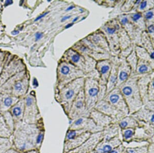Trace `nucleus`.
Returning <instances> with one entry per match:
<instances>
[{
    "label": "nucleus",
    "instance_id": "obj_1",
    "mask_svg": "<svg viewBox=\"0 0 154 153\" xmlns=\"http://www.w3.org/2000/svg\"><path fill=\"white\" fill-rule=\"evenodd\" d=\"M60 60L71 63L84 72L87 76L97 79L99 78L96 70V60L86 55L81 54L72 48H69L64 52Z\"/></svg>",
    "mask_w": 154,
    "mask_h": 153
},
{
    "label": "nucleus",
    "instance_id": "obj_2",
    "mask_svg": "<svg viewBox=\"0 0 154 153\" xmlns=\"http://www.w3.org/2000/svg\"><path fill=\"white\" fill-rule=\"evenodd\" d=\"M85 78H80L55 89V99L68 115L72 104L81 91L83 89Z\"/></svg>",
    "mask_w": 154,
    "mask_h": 153
},
{
    "label": "nucleus",
    "instance_id": "obj_3",
    "mask_svg": "<svg viewBox=\"0 0 154 153\" xmlns=\"http://www.w3.org/2000/svg\"><path fill=\"white\" fill-rule=\"evenodd\" d=\"M138 76H131L119 87L128 105L129 113L131 114L138 111L143 104L138 85Z\"/></svg>",
    "mask_w": 154,
    "mask_h": 153
},
{
    "label": "nucleus",
    "instance_id": "obj_4",
    "mask_svg": "<svg viewBox=\"0 0 154 153\" xmlns=\"http://www.w3.org/2000/svg\"><path fill=\"white\" fill-rule=\"evenodd\" d=\"M86 74L71 63L59 60L57 67V82L55 89H59L65 84L80 78H86Z\"/></svg>",
    "mask_w": 154,
    "mask_h": 153
},
{
    "label": "nucleus",
    "instance_id": "obj_5",
    "mask_svg": "<svg viewBox=\"0 0 154 153\" xmlns=\"http://www.w3.org/2000/svg\"><path fill=\"white\" fill-rule=\"evenodd\" d=\"M121 27L118 20L114 19L107 21L99 28L106 38L110 54H118L121 51L119 42V30Z\"/></svg>",
    "mask_w": 154,
    "mask_h": 153
},
{
    "label": "nucleus",
    "instance_id": "obj_6",
    "mask_svg": "<svg viewBox=\"0 0 154 153\" xmlns=\"http://www.w3.org/2000/svg\"><path fill=\"white\" fill-rule=\"evenodd\" d=\"M99 88V79L89 76L85 78L83 92L86 107L89 111L95 108L98 102Z\"/></svg>",
    "mask_w": 154,
    "mask_h": 153
},
{
    "label": "nucleus",
    "instance_id": "obj_7",
    "mask_svg": "<svg viewBox=\"0 0 154 153\" xmlns=\"http://www.w3.org/2000/svg\"><path fill=\"white\" fill-rule=\"evenodd\" d=\"M89 114L90 111L86 107L83 89L72 103L68 116L70 119L75 120L81 117H89Z\"/></svg>",
    "mask_w": 154,
    "mask_h": 153
},
{
    "label": "nucleus",
    "instance_id": "obj_8",
    "mask_svg": "<svg viewBox=\"0 0 154 153\" xmlns=\"http://www.w3.org/2000/svg\"><path fill=\"white\" fill-rule=\"evenodd\" d=\"M104 100L125 114H129L128 105L119 88H115L107 94Z\"/></svg>",
    "mask_w": 154,
    "mask_h": 153
},
{
    "label": "nucleus",
    "instance_id": "obj_9",
    "mask_svg": "<svg viewBox=\"0 0 154 153\" xmlns=\"http://www.w3.org/2000/svg\"><path fill=\"white\" fill-rule=\"evenodd\" d=\"M94 108L112 118L113 120H120L121 119L126 116V114L119 111V110L116 109L104 100L99 101Z\"/></svg>",
    "mask_w": 154,
    "mask_h": 153
},
{
    "label": "nucleus",
    "instance_id": "obj_10",
    "mask_svg": "<svg viewBox=\"0 0 154 153\" xmlns=\"http://www.w3.org/2000/svg\"><path fill=\"white\" fill-rule=\"evenodd\" d=\"M112 67V62L110 59H103L97 62L96 70L99 74L100 84L106 85Z\"/></svg>",
    "mask_w": 154,
    "mask_h": 153
},
{
    "label": "nucleus",
    "instance_id": "obj_11",
    "mask_svg": "<svg viewBox=\"0 0 154 153\" xmlns=\"http://www.w3.org/2000/svg\"><path fill=\"white\" fill-rule=\"evenodd\" d=\"M71 48L75 49L78 52L81 54L86 55L94 59L97 62L103 59H109L111 58V54L110 53L101 54L97 53L88 48L82 41L79 40L72 46Z\"/></svg>",
    "mask_w": 154,
    "mask_h": 153
},
{
    "label": "nucleus",
    "instance_id": "obj_12",
    "mask_svg": "<svg viewBox=\"0 0 154 153\" xmlns=\"http://www.w3.org/2000/svg\"><path fill=\"white\" fill-rule=\"evenodd\" d=\"M118 63L117 83L116 88H119L121 84L129 79L131 75V69L126 62L125 58H121Z\"/></svg>",
    "mask_w": 154,
    "mask_h": 153
},
{
    "label": "nucleus",
    "instance_id": "obj_13",
    "mask_svg": "<svg viewBox=\"0 0 154 153\" xmlns=\"http://www.w3.org/2000/svg\"><path fill=\"white\" fill-rule=\"evenodd\" d=\"M85 38L94 45L110 53L106 38L99 29L90 33Z\"/></svg>",
    "mask_w": 154,
    "mask_h": 153
},
{
    "label": "nucleus",
    "instance_id": "obj_14",
    "mask_svg": "<svg viewBox=\"0 0 154 153\" xmlns=\"http://www.w3.org/2000/svg\"><path fill=\"white\" fill-rule=\"evenodd\" d=\"M89 117L94 121L97 126L100 128L109 125L113 120L112 118L97 110L95 108L90 111Z\"/></svg>",
    "mask_w": 154,
    "mask_h": 153
},
{
    "label": "nucleus",
    "instance_id": "obj_15",
    "mask_svg": "<svg viewBox=\"0 0 154 153\" xmlns=\"http://www.w3.org/2000/svg\"><path fill=\"white\" fill-rule=\"evenodd\" d=\"M112 62V69L106 85L107 89L106 94L116 88L117 83V68L118 63L114 62L113 61Z\"/></svg>",
    "mask_w": 154,
    "mask_h": 153
},
{
    "label": "nucleus",
    "instance_id": "obj_16",
    "mask_svg": "<svg viewBox=\"0 0 154 153\" xmlns=\"http://www.w3.org/2000/svg\"><path fill=\"white\" fill-rule=\"evenodd\" d=\"M121 142L119 139H112L102 143L101 146H98L97 150V153H109L115 148H117L121 144Z\"/></svg>",
    "mask_w": 154,
    "mask_h": 153
},
{
    "label": "nucleus",
    "instance_id": "obj_17",
    "mask_svg": "<svg viewBox=\"0 0 154 153\" xmlns=\"http://www.w3.org/2000/svg\"><path fill=\"white\" fill-rule=\"evenodd\" d=\"M29 84V78L27 75H25L22 79L17 81L14 86V91L18 95H22L26 92Z\"/></svg>",
    "mask_w": 154,
    "mask_h": 153
},
{
    "label": "nucleus",
    "instance_id": "obj_18",
    "mask_svg": "<svg viewBox=\"0 0 154 153\" xmlns=\"http://www.w3.org/2000/svg\"><path fill=\"white\" fill-rule=\"evenodd\" d=\"M119 125L122 129H135L139 125V123L133 116H125L119 120Z\"/></svg>",
    "mask_w": 154,
    "mask_h": 153
},
{
    "label": "nucleus",
    "instance_id": "obj_19",
    "mask_svg": "<svg viewBox=\"0 0 154 153\" xmlns=\"http://www.w3.org/2000/svg\"><path fill=\"white\" fill-rule=\"evenodd\" d=\"M135 49L137 56L139 59H141L142 60L147 62L151 65L152 67H153V65H154V60H152L148 52L146 51V49L138 46H136Z\"/></svg>",
    "mask_w": 154,
    "mask_h": 153
},
{
    "label": "nucleus",
    "instance_id": "obj_20",
    "mask_svg": "<svg viewBox=\"0 0 154 153\" xmlns=\"http://www.w3.org/2000/svg\"><path fill=\"white\" fill-rule=\"evenodd\" d=\"M151 67V65L147 62L141 59H138L136 72L137 74H142L150 72L152 70Z\"/></svg>",
    "mask_w": 154,
    "mask_h": 153
},
{
    "label": "nucleus",
    "instance_id": "obj_21",
    "mask_svg": "<svg viewBox=\"0 0 154 153\" xmlns=\"http://www.w3.org/2000/svg\"><path fill=\"white\" fill-rule=\"evenodd\" d=\"M143 113H140V111H137L136 113H133L134 116H136V117L140 119L142 117L143 119L144 120H146L147 122L149 124H152V126H154V111H143Z\"/></svg>",
    "mask_w": 154,
    "mask_h": 153
},
{
    "label": "nucleus",
    "instance_id": "obj_22",
    "mask_svg": "<svg viewBox=\"0 0 154 153\" xmlns=\"http://www.w3.org/2000/svg\"><path fill=\"white\" fill-rule=\"evenodd\" d=\"M126 62L131 68V73H134L136 70L137 65L138 61V58L137 56L135 49H133L131 53L126 58Z\"/></svg>",
    "mask_w": 154,
    "mask_h": 153
},
{
    "label": "nucleus",
    "instance_id": "obj_23",
    "mask_svg": "<svg viewBox=\"0 0 154 153\" xmlns=\"http://www.w3.org/2000/svg\"><path fill=\"white\" fill-rule=\"evenodd\" d=\"M25 102L22 100L19 102L16 106H14L12 109V114L13 116L18 119L21 120L23 117L24 112Z\"/></svg>",
    "mask_w": 154,
    "mask_h": 153
},
{
    "label": "nucleus",
    "instance_id": "obj_24",
    "mask_svg": "<svg viewBox=\"0 0 154 153\" xmlns=\"http://www.w3.org/2000/svg\"><path fill=\"white\" fill-rule=\"evenodd\" d=\"M130 21L133 24L138 25L139 27H143V19H142V14L141 12H136L131 14H129Z\"/></svg>",
    "mask_w": 154,
    "mask_h": 153
},
{
    "label": "nucleus",
    "instance_id": "obj_25",
    "mask_svg": "<svg viewBox=\"0 0 154 153\" xmlns=\"http://www.w3.org/2000/svg\"><path fill=\"white\" fill-rule=\"evenodd\" d=\"M11 135V132L7 124L4 120L0 119V137H8Z\"/></svg>",
    "mask_w": 154,
    "mask_h": 153
},
{
    "label": "nucleus",
    "instance_id": "obj_26",
    "mask_svg": "<svg viewBox=\"0 0 154 153\" xmlns=\"http://www.w3.org/2000/svg\"><path fill=\"white\" fill-rule=\"evenodd\" d=\"M154 2H151V1H141L140 3L139 4V6L138 7V11L139 12L142 11H145L149 9L150 7H152L154 6Z\"/></svg>",
    "mask_w": 154,
    "mask_h": 153
},
{
    "label": "nucleus",
    "instance_id": "obj_27",
    "mask_svg": "<svg viewBox=\"0 0 154 153\" xmlns=\"http://www.w3.org/2000/svg\"><path fill=\"white\" fill-rule=\"evenodd\" d=\"M144 45L146 48L147 50H148V53L152 60H154V49L152 47L149 39L147 37V39L145 38L144 39Z\"/></svg>",
    "mask_w": 154,
    "mask_h": 153
},
{
    "label": "nucleus",
    "instance_id": "obj_28",
    "mask_svg": "<svg viewBox=\"0 0 154 153\" xmlns=\"http://www.w3.org/2000/svg\"><path fill=\"white\" fill-rule=\"evenodd\" d=\"M123 130V138L125 141L129 140L135 135L134 129H126Z\"/></svg>",
    "mask_w": 154,
    "mask_h": 153
},
{
    "label": "nucleus",
    "instance_id": "obj_29",
    "mask_svg": "<svg viewBox=\"0 0 154 153\" xmlns=\"http://www.w3.org/2000/svg\"><path fill=\"white\" fill-rule=\"evenodd\" d=\"M147 148L144 146L142 148H131L126 150L125 153H147Z\"/></svg>",
    "mask_w": 154,
    "mask_h": 153
},
{
    "label": "nucleus",
    "instance_id": "obj_30",
    "mask_svg": "<svg viewBox=\"0 0 154 153\" xmlns=\"http://www.w3.org/2000/svg\"><path fill=\"white\" fill-rule=\"evenodd\" d=\"M106 85H101L100 84L99 88V92L98 95V102L104 100L105 96L106 95Z\"/></svg>",
    "mask_w": 154,
    "mask_h": 153
},
{
    "label": "nucleus",
    "instance_id": "obj_31",
    "mask_svg": "<svg viewBox=\"0 0 154 153\" xmlns=\"http://www.w3.org/2000/svg\"><path fill=\"white\" fill-rule=\"evenodd\" d=\"M144 18L146 20H151L154 18V11L152 10L146 11L144 14Z\"/></svg>",
    "mask_w": 154,
    "mask_h": 153
},
{
    "label": "nucleus",
    "instance_id": "obj_32",
    "mask_svg": "<svg viewBox=\"0 0 154 153\" xmlns=\"http://www.w3.org/2000/svg\"><path fill=\"white\" fill-rule=\"evenodd\" d=\"M14 102V100L11 97H7L4 100V105L6 107H9L12 105Z\"/></svg>",
    "mask_w": 154,
    "mask_h": 153
},
{
    "label": "nucleus",
    "instance_id": "obj_33",
    "mask_svg": "<svg viewBox=\"0 0 154 153\" xmlns=\"http://www.w3.org/2000/svg\"><path fill=\"white\" fill-rule=\"evenodd\" d=\"M123 150H124V147L122 145L120 144L119 147L118 146L117 148H115L109 153H122Z\"/></svg>",
    "mask_w": 154,
    "mask_h": 153
},
{
    "label": "nucleus",
    "instance_id": "obj_34",
    "mask_svg": "<svg viewBox=\"0 0 154 153\" xmlns=\"http://www.w3.org/2000/svg\"><path fill=\"white\" fill-rule=\"evenodd\" d=\"M7 143L8 141L6 138L0 137V148H5L7 145Z\"/></svg>",
    "mask_w": 154,
    "mask_h": 153
},
{
    "label": "nucleus",
    "instance_id": "obj_35",
    "mask_svg": "<svg viewBox=\"0 0 154 153\" xmlns=\"http://www.w3.org/2000/svg\"><path fill=\"white\" fill-rule=\"evenodd\" d=\"M149 97H150V99H152V100H154V80L152 83L150 90L149 91Z\"/></svg>",
    "mask_w": 154,
    "mask_h": 153
},
{
    "label": "nucleus",
    "instance_id": "obj_36",
    "mask_svg": "<svg viewBox=\"0 0 154 153\" xmlns=\"http://www.w3.org/2000/svg\"><path fill=\"white\" fill-rule=\"evenodd\" d=\"M44 137V134L43 133H40L38 135H37V138L35 139V143L37 145H39L41 144V143L42 142L43 139Z\"/></svg>",
    "mask_w": 154,
    "mask_h": 153
},
{
    "label": "nucleus",
    "instance_id": "obj_37",
    "mask_svg": "<svg viewBox=\"0 0 154 153\" xmlns=\"http://www.w3.org/2000/svg\"><path fill=\"white\" fill-rule=\"evenodd\" d=\"M147 32L152 35H154V24H151L148 26Z\"/></svg>",
    "mask_w": 154,
    "mask_h": 153
},
{
    "label": "nucleus",
    "instance_id": "obj_38",
    "mask_svg": "<svg viewBox=\"0 0 154 153\" xmlns=\"http://www.w3.org/2000/svg\"><path fill=\"white\" fill-rule=\"evenodd\" d=\"M43 36V34L42 33L40 32H37V33H35V40L38 41L42 38V37Z\"/></svg>",
    "mask_w": 154,
    "mask_h": 153
},
{
    "label": "nucleus",
    "instance_id": "obj_39",
    "mask_svg": "<svg viewBox=\"0 0 154 153\" xmlns=\"http://www.w3.org/2000/svg\"><path fill=\"white\" fill-rule=\"evenodd\" d=\"M148 153H154V143H152L147 149Z\"/></svg>",
    "mask_w": 154,
    "mask_h": 153
},
{
    "label": "nucleus",
    "instance_id": "obj_40",
    "mask_svg": "<svg viewBox=\"0 0 154 153\" xmlns=\"http://www.w3.org/2000/svg\"><path fill=\"white\" fill-rule=\"evenodd\" d=\"M49 13V12H45L44 14H42L41 16H38V17L36 19H35V21H38V20H39L41 19H42V18H43V17H44L45 16H46V15H47V14H48Z\"/></svg>",
    "mask_w": 154,
    "mask_h": 153
},
{
    "label": "nucleus",
    "instance_id": "obj_41",
    "mask_svg": "<svg viewBox=\"0 0 154 153\" xmlns=\"http://www.w3.org/2000/svg\"><path fill=\"white\" fill-rule=\"evenodd\" d=\"M33 85L35 87H37L38 86V83L37 79H35V78L33 79Z\"/></svg>",
    "mask_w": 154,
    "mask_h": 153
},
{
    "label": "nucleus",
    "instance_id": "obj_42",
    "mask_svg": "<svg viewBox=\"0 0 154 153\" xmlns=\"http://www.w3.org/2000/svg\"><path fill=\"white\" fill-rule=\"evenodd\" d=\"M71 17H72V16H65V17H64L62 19V22H63L64 21H65L66 20L69 19Z\"/></svg>",
    "mask_w": 154,
    "mask_h": 153
},
{
    "label": "nucleus",
    "instance_id": "obj_43",
    "mask_svg": "<svg viewBox=\"0 0 154 153\" xmlns=\"http://www.w3.org/2000/svg\"><path fill=\"white\" fill-rule=\"evenodd\" d=\"M12 3H13V2L11 1H10V0H9V1H6L5 2V5H9L11 4Z\"/></svg>",
    "mask_w": 154,
    "mask_h": 153
},
{
    "label": "nucleus",
    "instance_id": "obj_44",
    "mask_svg": "<svg viewBox=\"0 0 154 153\" xmlns=\"http://www.w3.org/2000/svg\"><path fill=\"white\" fill-rule=\"evenodd\" d=\"M74 8H75V6L73 5H71L69 6V7H68L66 9L67 11H70V10H72V9H73Z\"/></svg>",
    "mask_w": 154,
    "mask_h": 153
},
{
    "label": "nucleus",
    "instance_id": "obj_45",
    "mask_svg": "<svg viewBox=\"0 0 154 153\" xmlns=\"http://www.w3.org/2000/svg\"><path fill=\"white\" fill-rule=\"evenodd\" d=\"M19 33V31L17 30H14L12 32V33L13 35H17Z\"/></svg>",
    "mask_w": 154,
    "mask_h": 153
},
{
    "label": "nucleus",
    "instance_id": "obj_46",
    "mask_svg": "<svg viewBox=\"0 0 154 153\" xmlns=\"http://www.w3.org/2000/svg\"><path fill=\"white\" fill-rule=\"evenodd\" d=\"M78 18H79V17H76V18H75V19L74 20H73V21H72V22H75V21H76V20H77L78 19Z\"/></svg>",
    "mask_w": 154,
    "mask_h": 153
},
{
    "label": "nucleus",
    "instance_id": "obj_47",
    "mask_svg": "<svg viewBox=\"0 0 154 153\" xmlns=\"http://www.w3.org/2000/svg\"><path fill=\"white\" fill-rule=\"evenodd\" d=\"M152 44H153V45L154 46V40L152 41Z\"/></svg>",
    "mask_w": 154,
    "mask_h": 153
}]
</instances>
